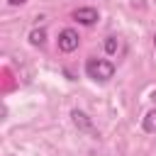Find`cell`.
I'll list each match as a JSON object with an SVG mask.
<instances>
[{
    "instance_id": "cell-1",
    "label": "cell",
    "mask_w": 156,
    "mask_h": 156,
    "mask_svg": "<svg viewBox=\"0 0 156 156\" xmlns=\"http://www.w3.org/2000/svg\"><path fill=\"white\" fill-rule=\"evenodd\" d=\"M85 76L95 83H107L115 76V63L107 58H88L85 61Z\"/></svg>"
},
{
    "instance_id": "cell-2",
    "label": "cell",
    "mask_w": 156,
    "mask_h": 156,
    "mask_svg": "<svg viewBox=\"0 0 156 156\" xmlns=\"http://www.w3.org/2000/svg\"><path fill=\"white\" fill-rule=\"evenodd\" d=\"M78 44H80V37H78V32H76V29L66 27V29H61V32H58V39H56L58 51L71 54V51H76V49H78Z\"/></svg>"
},
{
    "instance_id": "cell-3",
    "label": "cell",
    "mask_w": 156,
    "mask_h": 156,
    "mask_svg": "<svg viewBox=\"0 0 156 156\" xmlns=\"http://www.w3.org/2000/svg\"><path fill=\"white\" fill-rule=\"evenodd\" d=\"M71 119H73V124L80 129V132H85V134H93V136H98V129H95V124H93V119L83 112V110H71Z\"/></svg>"
},
{
    "instance_id": "cell-4",
    "label": "cell",
    "mask_w": 156,
    "mask_h": 156,
    "mask_svg": "<svg viewBox=\"0 0 156 156\" xmlns=\"http://www.w3.org/2000/svg\"><path fill=\"white\" fill-rule=\"evenodd\" d=\"M73 20L80 22V24H85V27H93L100 20V15H98L95 7H78V10H73Z\"/></svg>"
},
{
    "instance_id": "cell-5",
    "label": "cell",
    "mask_w": 156,
    "mask_h": 156,
    "mask_svg": "<svg viewBox=\"0 0 156 156\" xmlns=\"http://www.w3.org/2000/svg\"><path fill=\"white\" fill-rule=\"evenodd\" d=\"M44 41H46V29L44 27H34L29 32V44L32 46H44Z\"/></svg>"
},
{
    "instance_id": "cell-6",
    "label": "cell",
    "mask_w": 156,
    "mask_h": 156,
    "mask_svg": "<svg viewBox=\"0 0 156 156\" xmlns=\"http://www.w3.org/2000/svg\"><path fill=\"white\" fill-rule=\"evenodd\" d=\"M141 127H144V132H146V134H156V110H149V112L144 115Z\"/></svg>"
},
{
    "instance_id": "cell-7",
    "label": "cell",
    "mask_w": 156,
    "mask_h": 156,
    "mask_svg": "<svg viewBox=\"0 0 156 156\" xmlns=\"http://www.w3.org/2000/svg\"><path fill=\"white\" fill-rule=\"evenodd\" d=\"M105 51H107L110 56H115V54L119 51V39H117V37H105Z\"/></svg>"
},
{
    "instance_id": "cell-8",
    "label": "cell",
    "mask_w": 156,
    "mask_h": 156,
    "mask_svg": "<svg viewBox=\"0 0 156 156\" xmlns=\"http://www.w3.org/2000/svg\"><path fill=\"white\" fill-rule=\"evenodd\" d=\"M7 2H10V5H12V7H17V5H24V2H27V0H7Z\"/></svg>"
},
{
    "instance_id": "cell-9",
    "label": "cell",
    "mask_w": 156,
    "mask_h": 156,
    "mask_svg": "<svg viewBox=\"0 0 156 156\" xmlns=\"http://www.w3.org/2000/svg\"><path fill=\"white\" fill-rule=\"evenodd\" d=\"M151 100H154V102H156V90H154V93H151Z\"/></svg>"
},
{
    "instance_id": "cell-10",
    "label": "cell",
    "mask_w": 156,
    "mask_h": 156,
    "mask_svg": "<svg viewBox=\"0 0 156 156\" xmlns=\"http://www.w3.org/2000/svg\"><path fill=\"white\" fill-rule=\"evenodd\" d=\"M154 49H156V34H154Z\"/></svg>"
}]
</instances>
